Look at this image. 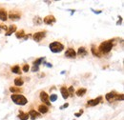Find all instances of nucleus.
<instances>
[{
    "label": "nucleus",
    "instance_id": "obj_6",
    "mask_svg": "<svg viewBox=\"0 0 124 120\" xmlns=\"http://www.w3.org/2000/svg\"><path fill=\"white\" fill-rule=\"evenodd\" d=\"M46 33H47V32L46 31H41V32H37V33H34V35H33V38H34V40L35 41V42H39V41H41L45 36H46Z\"/></svg>",
    "mask_w": 124,
    "mask_h": 120
},
{
    "label": "nucleus",
    "instance_id": "obj_17",
    "mask_svg": "<svg viewBox=\"0 0 124 120\" xmlns=\"http://www.w3.org/2000/svg\"><path fill=\"white\" fill-rule=\"evenodd\" d=\"M77 54H78L79 56H86L88 54V52L86 51V48L85 47H80L79 49H78V51H77Z\"/></svg>",
    "mask_w": 124,
    "mask_h": 120
},
{
    "label": "nucleus",
    "instance_id": "obj_14",
    "mask_svg": "<svg viewBox=\"0 0 124 120\" xmlns=\"http://www.w3.org/2000/svg\"><path fill=\"white\" fill-rule=\"evenodd\" d=\"M38 111V112L40 113V114H45V113H47L48 112H49V107L48 106H46V105H44V104H42V105H39L38 106V109H37Z\"/></svg>",
    "mask_w": 124,
    "mask_h": 120
},
{
    "label": "nucleus",
    "instance_id": "obj_2",
    "mask_svg": "<svg viewBox=\"0 0 124 120\" xmlns=\"http://www.w3.org/2000/svg\"><path fill=\"white\" fill-rule=\"evenodd\" d=\"M105 99L109 102H114V101H121L123 100V94L122 93H118L115 91H110L108 93H106L105 95Z\"/></svg>",
    "mask_w": 124,
    "mask_h": 120
},
{
    "label": "nucleus",
    "instance_id": "obj_5",
    "mask_svg": "<svg viewBox=\"0 0 124 120\" xmlns=\"http://www.w3.org/2000/svg\"><path fill=\"white\" fill-rule=\"evenodd\" d=\"M39 98H40V100L43 102L44 105H46V106H51V102H50V100H49V94H48L46 91H41V92H40Z\"/></svg>",
    "mask_w": 124,
    "mask_h": 120
},
{
    "label": "nucleus",
    "instance_id": "obj_22",
    "mask_svg": "<svg viewBox=\"0 0 124 120\" xmlns=\"http://www.w3.org/2000/svg\"><path fill=\"white\" fill-rule=\"evenodd\" d=\"M23 84H24V80L22 77H16L14 79V85L16 87H21Z\"/></svg>",
    "mask_w": 124,
    "mask_h": 120
},
{
    "label": "nucleus",
    "instance_id": "obj_18",
    "mask_svg": "<svg viewBox=\"0 0 124 120\" xmlns=\"http://www.w3.org/2000/svg\"><path fill=\"white\" fill-rule=\"evenodd\" d=\"M10 91L13 92V94H18L23 91V90L20 87H10Z\"/></svg>",
    "mask_w": 124,
    "mask_h": 120
},
{
    "label": "nucleus",
    "instance_id": "obj_15",
    "mask_svg": "<svg viewBox=\"0 0 124 120\" xmlns=\"http://www.w3.org/2000/svg\"><path fill=\"white\" fill-rule=\"evenodd\" d=\"M16 30H17L16 25H14V24H13V25H10V26L8 27V31H7V33H6V35H7V36H10L12 33H15Z\"/></svg>",
    "mask_w": 124,
    "mask_h": 120
},
{
    "label": "nucleus",
    "instance_id": "obj_21",
    "mask_svg": "<svg viewBox=\"0 0 124 120\" xmlns=\"http://www.w3.org/2000/svg\"><path fill=\"white\" fill-rule=\"evenodd\" d=\"M12 71H13V74H19V75L22 74L21 69H20V67H19L18 65H15V66L12 67Z\"/></svg>",
    "mask_w": 124,
    "mask_h": 120
},
{
    "label": "nucleus",
    "instance_id": "obj_13",
    "mask_svg": "<svg viewBox=\"0 0 124 120\" xmlns=\"http://www.w3.org/2000/svg\"><path fill=\"white\" fill-rule=\"evenodd\" d=\"M8 19V13L7 11L4 8H0V20L1 21H6Z\"/></svg>",
    "mask_w": 124,
    "mask_h": 120
},
{
    "label": "nucleus",
    "instance_id": "obj_31",
    "mask_svg": "<svg viewBox=\"0 0 124 120\" xmlns=\"http://www.w3.org/2000/svg\"><path fill=\"white\" fill-rule=\"evenodd\" d=\"M38 70H39V67H37V66H34V67L32 68V71H33V73H35V71H38Z\"/></svg>",
    "mask_w": 124,
    "mask_h": 120
},
{
    "label": "nucleus",
    "instance_id": "obj_11",
    "mask_svg": "<svg viewBox=\"0 0 124 120\" xmlns=\"http://www.w3.org/2000/svg\"><path fill=\"white\" fill-rule=\"evenodd\" d=\"M29 117H31L32 120H35V119L41 117V114L37 111H35V110H31L29 112Z\"/></svg>",
    "mask_w": 124,
    "mask_h": 120
},
{
    "label": "nucleus",
    "instance_id": "obj_7",
    "mask_svg": "<svg viewBox=\"0 0 124 120\" xmlns=\"http://www.w3.org/2000/svg\"><path fill=\"white\" fill-rule=\"evenodd\" d=\"M56 17L54 16V15H47V16H45L44 17V19H43V22L46 24V25H54V24L56 23Z\"/></svg>",
    "mask_w": 124,
    "mask_h": 120
},
{
    "label": "nucleus",
    "instance_id": "obj_16",
    "mask_svg": "<svg viewBox=\"0 0 124 120\" xmlns=\"http://www.w3.org/2000/svg\"><path fill=\"white\" fill-rule=\"evenodd\" d=\"M17 117H18L20 120H28V119H29V113H28V112H24L20 111V112H19V114H18Z\"/></svg>",
    "mask_w": 124,
    "mask_h": 120
},
{
    "label": "nucleus",
    "instance_id": "obj_4",
    "mask_svg": "<svg viewBox=\"0 0 124 120\" xmlns=\"http://www.w3.org/2000/svg\"><path fill=\"white\" fill-rule=\"evenodd\" d=\"M49 48H50V50H51V52L57 54V53H61L64 50V45L58 41H55L49 45Z\"/></svg>",
    "mask_w": 124,
    "mask_h": 120
},
{
    "label": "nucleus",
    "instance_id": "obj_24",
    "mask_svg": "<svg viewBox=\"0 0 124 120\" xmlns=\"http://www.w3.org/2000/svg\"><path fill=\"white\" fill-rule=\"evenodd\" d=\"M34 23L35 24L36 26H39V25H41V24L43 23V20H42L39 16H35V17L34 18Z\"/></svg>",
    "mask_w": 124,
    "mask_h": 120
},
{
    "label": "nucleus",
    "instance_id": "obj_23",
    "mask_svg": "<svg viewBox=\"0 0 124 120\" xmlns=\"http://www.w3.org/2000/svg\"><path fill=\"white\" fill-rule=\"evenodd\" d=\"M15 36H16V38H18V39L23 38V37L25 36V32H24V30L16 31V32H15Z\"/></svg>",
    "mask_w": 124,
    "mask_h": 120
},
{
    "label": "nucleus",
    "instance_id": "obj_35",
    "mask_svg": "<svg viewBox=\"0 0 124 120\" xmlns=\"http://www.w3.org/2000/svg\"><path fill=\"white\" fill-rule=\"evenodd\" d=\"M92 11H93L94 13H101V12H102L101 11H97V12H96V11H94V10H92Z\"/></svg>",
    "mask_w": 124,
    "mask_h": 120
},
{
    "label": "nucleus",
    "instance_id": "obj_27",
    "mask_svg": "<svg viewBox=\"0 0 124 120\" xmlns=\"http://www.w3.org/2000/svg\"><path fill=\"white\" fill-rule=\"evenodd\" d=\"M67 90H68V92H69V96H73V93H74V88H73V86H70L69 89H67Z\"/></svg>",
    "mask_w": 124,
    "mask_h": 120
},
{
    "label": "nucleus",
    "instance_id": "obj_12",
    "mask_svg": "<svg viewBox=\"0 0 124 120\" xmlns=\"http://www.w3.org/2000/svg\"><path fill=\"white\" fill-rule=\"evenodd\" d=\"M91 52H92L93 55L95 56V57H102V56H103L100 53H99L98 49H97V48H96L94 45H92V47H91Z\"/></svg>",
    "mask_w": 124,
    "mask_h": 120
},
{
    "label": "nucleus",
    "instance_id": "obj_9",
    "mask_svg": "<svg viewBox=\"0 0 124 120\" xmlns=\"http://www.w3.org/2000/svg\"><path fill=\"white\" fill-rule=\"evenodd\" d=\"M65 56L68 58H76L77 57V52L73 48H68L67 51L65 52Z\"/></svg>",
    "mask_w": 124,
    "mask_h": 120
},
{
    "label": "nucleus",
    "instance_id": "obj_28",
    "mask_svg": "<svg viewBox=\"0 0 124 120\" xmlns=\"http://www.w3.org/2000/svg\"><path fill=\"white\" fill-rule=\"evenodd\" d=\"M29 70H30V66H29L28 64H25V65L22 67V70L24 71V73H28Z\"/></svg>",
    "mask_w": 124,
    "mask_h": 120
},
{
    "label": "nucleus",
    "instance_id": "obj_34",
    "mask_svg": "<svg viewBox=\"0 0 124 120\" xmlns=\"http://www.w3.org/2000/svg\"><path fill=\"white\" fill-rule=\"evenodd\" d=\"M46 66L49 67V68H52V67H53V65H52V64H50V63H46Z\"/></svg>",
    "mask_w": 124,
    "mask_h": 120
},
{
    "label": "nucleus",
    "instance_id": "obj_25",
    "mask_svg": "<svg viewBox=\"0 0 124 120\" xmlns=\"http://www.w3.org/2000/svg\"><path fill=\"white\" fill-rule=\"evenodd\" d=\"M49 100H50V102H56L57 100V94L52 93L51 95H49Z\"/></svg>",
    "mask_w": 124,
    "mask_h": 120
},
{
    "label": "nucleus",
    "instance_id": "obj_30",
    "mask_svg": "<svg viewBox=\"0 0 124 120\" xmlns=\"http://www.w3.org/2000/svg\"><path fill=\"white\" fill-rule=\"evenodd\" d=\"M84 112V111L83 110H80L79 111V112H77V113H74V116L76 117H79V116H81V114Z\"/></svg>",
    "mask_w": 124,
    "mask_h": 120
},
{
    "label": "nucleus",
    "instance_id": "obj_10",
    "mask_svg": "<svg viewBox=\"0 0 124 120\" xmlns=\"http://www.w3.org/2000/svg\"><path fill=\"white\" fill-rule=\"evenodd\" d=\"M8 18H10L11 20L13 21H16V20H19L21 18V13H19L18 12H11L8 15Z\"/></svg>",
    "mask_w": 124,
    "mask_h": 120
},
{
    "label": "nucleus",
    "instance_id": "obj_8",
    "mask_svg": "<svg viewBox=\"0 0 124 120\" xmlns=\"http://www.w3.org/2000/svg\"><path fill=\"white\" fill-rule=\"evenodd\" d=\"M102 99H103L102 96H98V97H96V98H94V99H90V100H88V102H87V106H92V107L96 106V105H98L100 102H102Z\"/></svg>",
    "mask_w": 124,
    "mask_h": 120
},
{
    "label": "nucleus",
    "instance_id": "obj_32",
    "mask_svg": "<svg viewBox=\"0 0 124 120\" xmlns=\"http://www.w3.org/2000/svg\"><path fill=\"white\" fill-rule=\"evenodd\" d=\"M68 107H69V103H65V104H64V105H62V106H61L59 109H60V110H63V109H65V108H68Z\"/></svg>",
    "mask_w": 124,
    "mask_h": 120
},
{
    "label": "nucleus",
    "instance_id": "obj_1",
    "mask_svg": "<svg viewBox=\"0 0 124 120\" xmlns=\"http://www.w3.org/2000/svg\"><path fill=\"white\" fill-rule=\"evenodd\" d=\"M114 47V39L112 40H107V41H104L102 42L100 45H99V47L97 48L99 53H100L102 55L103 54H109L112 49Z\"/></svg>",
    "mask_w": 124,
    "mask_h": 120
},
{
    "label": "nucleus",
    "instance_id": "obj_3",
    "mask_svg": "<svg viewBox=\"0 0 124 120\" xmlns=\"http://www.w3.org/2000/svg\"><path fill=\"white\" fill-rule=\"evenodd\" d=\"M13 102H14V104L19 105V106H24L28 103L27 98L22 94H12L11 96Z\"/></svg>",
    "mask_w": 124,
    "mask_h": 120
},
{
    "label": "nucleus",
    "instance_id": "obj_20",
    "mask_svg": "<svg viewBox=\"0 0 124 120\" xmlns=\"http://www.w3.org/2000/svg\"><path fill=\"white\" fill-rule=\"evenodd\" d=\"M86 92H87V89L81 88V89H78V90L76 91V94L77 95L78 97H81V96H83V95H84Z\"/></svg>",
    "mask_w": 124,
    "mask_h": 120
},
{
    "label": "nucleus",
    "instance_id": "obj_33",
    "mask_svg": "<svg viewBox=\"0 0 124 120\" xmlns=\"http://www.w3.org/2000/svg\"><path fill=\"white\" fill-rule=\"evenodd\" d=\"M121 21H122V17L119 16V20L116 22V25H119V24H121Z\"/></svg>",
    "mask_w": 124,
    "mask_h": 120
},
{
    "label": "nucleus",
    "instance_id": "obj_29",
    "mask_svg": "<svg viewBox=\"0 0 124 120\" xmlns=\"http://www.w3.org/2000/svg\"><path fill=\"white\" fill-rule=\"evenodd\" d=\"M4 31L7 33L8 27H7L6 25H3V24H2V25H0V33H2V32H4Z\"/></svg>",
    "mask_w": 124,
    "mask_h": 120
},
{
    "label": "nucleus",
    "instance_id": "obj_19",
    "mask_svg": "<svg viewBox=\"0 0 124 120\" xmlns=\"http://www.w3.org/2000/svg\"><path fill=\"white\" fill-rule=\"evenodd\" d=\"M60 92H61L62 97L64 99H67L69 97V92H68V90L66 89V87H61L60 88Z\"/></svg>",
    "mask_w": 124,
    "mask_h": 120
},
{
    "label": "nucleus",
    "instance_id": "obj_26",
    "mask_svg": "<svg viewBox=\"0 0 124 120\" xmlns=\"http://www.w3.org/2000/svg\"><path fill=\"white\" fill-rule=\"evenodd\" d=\"M44 60H45V57H41V58L36 59V60H35L33 64H34V66H37V67H39V65H40V64H42Z\"/></svg>",
    "mask_w": 124,
    "mask_h": 120
}]
</instances>
